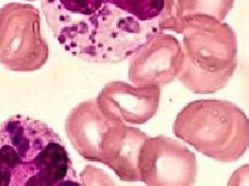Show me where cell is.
Instances as JSON below:
<instances>
[{
    "label": "cell",
    "mask_w": 249,
    "mask_h": 186,
    "mask_svg": "<svg viewBox=\"0 0 249 186\" xmlns=\"http://www.w3.org/2000/svg\"><path fill=\"white\" fill-rule=\"evenodd\" d=\"M0 186H80L61 138L24 115L0 123Z\"/></svg>",
    "instance_id": "1"
},
{
    "label": "cell",
    "mask_w": 249,
    "mask_h": 186,
    "mask_svg": "<svg viewBox=\"0 0 249 186\" xmlns=\"http://www.w3.org/2000/svg\"><path fill=\"white\" fill-rule=\"evenodd\" d=\"M158 31H161L158 20L142 22L106 2L96 14L53 35L73 57L89 63L106 64L129 59Z\"/></svg>",
    "instance_id": "2"
},
{
    "label": "cell",
    "mask_w": 249,
    "mask_h": 186,
    "mask_svg": "<svg viewBox=\"0 0 249 186\" xmlns=\"http://www.w3.org/2000/svg\"><path fill=\"white\" fill-rule=\"evenodd\" d=\"M183 65L178 81L196 94L222 89L238 66L237 35L228 23L207 15L183 19Z\"/></svg>",
    "instance_id": "3"
},
{
    "label": "cell",
    "mask_w": 249,
    "mask_h": 186,
    "mask_svg": "<svg viewBox=\"0 0 249 186\" xmlns=\"http://www.w3.org/2000/svg\"><path fill=\"white\" fill-rule=\"evenodd\" d=\"M174 134L205 156L232 162L249 148V118L228 100L199 99L177 115Z\"/></svg>",
    "instance_id": "4"
},
{
    "label": "cell",
    "mask_w": 249,
    "mask_h": 186,
    "mask_svg": "<svg viewBox=\"0 0 249 186\" xmlns=\"http://www.w3.org/2000/svg\"><path fill=\"white\" fill-rule=\"evenodd\" d=\"M41 13L33 4L9 2L0 9V64L13 72L29 73L48 61Z\"/></svg>",
    "instance_id": "5"
},
{
    "label": "cell",
    "mask_w": 249,
    "mask_h": 186,
    "mask_svg": "<svg viewBox=\"0 0 249 186\" xmlns=\"http://www.w3.org/2000/svg\"><path fill=\"white\" fill-rule=\"evenodd\" d=\"M140 181L146 186H193L196 181V154L173 138H147L138 162Z\"/></svg>",
    "instance_id": "6"
},
{
    "label": "cell",
    "mask_w": 249,
    "mask_h": 186,
    "mask_svg": "<svg viewBox=\"0 0 249 186\" xmlns=\"http://www.w3.org/2000/svg\"><path fill=\"white\" fill-rule=\"evenodd\" d=\"M182 65L180 41L165 31H158L129 58L128 77L135 86L162 88L178 79Z\"/></svg>",
    "instance_id": "7"
},
{
    "label": "cell",
    "mask_w": 249,
    "mask_h": 186,
    "mask_svg": "<svg viewBox=\"0 0 249 186\" xmlns=\"http://www.w3.org/2000/svg\"><path fill=\"white\" fill-rule=\"evenodd\" d=\"M160 97L158 86H135L112 81L100 91L96 102L100 111L112 123L139 125L157 114Z\"/></svg>",
    "instance_id": "8"
},
{
    "label": "cell",
    "mask_w": 249,
    "mask_h": 186,
    "mask_svg": "<svg viewBox=\"0 0 249 186\" xmlns=\"http://www.w3.org/2000/svg\"><path fill=\"white\" fill-rule=\"evenodd\" d=\"M147 138L139 128L113 124L100 145L99 162L110 168L124 182H139V155Z\"/></svg>",
    "instance_id": "9"
},
{
    "label": "cell",
    "mask_w": 249,
    "mask_h": 186,
    "mask_svg": "<svg viewBox=\"0 0 249 186\" xmlns=\"http://www.w3.org/2000/svg\"><path fill=\"white\" fill-rule=\"evenodd\" d=\"M113 124L100 111L96 99L85 100L69 113L65 129L75 150L85 160L99 162V149Z\"/></svg>",
    "instance_id": "10"
},
{
    "label": "cell",
    "mask_w": 249,
    "mask_h": 186,
    "mask_svg": "<svg viewBox=\"0 0 249 186\" xmlns=\"http://www.w3.org/2000/svg\"><path fill=\"white\" fill-rule=\"evenodd\" d=\"M105 0H42L41 7L52 33L96 14Z\"/></svg>",
    "instance_id": "11"
},
{
    "label": "cell",
    "mask_w": 249,
    "mask_h": 186,
    "mask_svg": "<svg viewBox=\"0 0 249 186\" xmlns=\"http://www.w3.org/2000/svg\"><path fill=\"white\" fill-rule=\"evenodd\" d=\"M233 2L235 0H177L173 31L178 34L183 19L193 15H207L223 22L232 10Z\"/></svg>",
    "instance_id": "12"
},
{
    "label": "cell",
    "mask_w": 249,
    "mask_h": 186,
    "mask_svg": "<svg viewBox=\"0 0 249 186\" xmlns=\"http://www.w3.org/2000/svg\"><path fill=\"white\" fill-rule=\"evenodd\" d=\"M142 22L158 20L164 9V0H105Z\"/></svg>",
    "instance_id": "13"
},
{
    "label": "cell",
    "mask_w": 249,
    "mask_h": 186,
    "mask_svg": "<svg viewBox=\"0 0 249 186\" xmlns=\"http://www.w3.org/2000/svg\"><path fill=\"white\" fill-rule=\"evenodd\" d=\"M80 186H118L105 170L95 166H85L80 174Z\"/></svg>",
    "instance_id": "14"
},
{
    "label": "cell",
    "mask_w": 249,
    "mask_h": 186,
    "mask_svg": "<svg viewBox=\"0 0 249 186\" xmlns=\"http://www.w3.org/2000/svg\"><path fill=\"white\" fill-rule=\"evenodd\" d=\"M228 186H249V164L241 166L231 174Z\"/></svg>",
    "instance_id": "15"
},
{
    "label": "cell",
    "mask_w": 249,
    "mask_h": 186,
    "mask_svg": "<svg viewBox=\"0 0 249 186\" xmlns=\"http://www.w3.org/2000/svg\"><path fill=\"white\" fill-rule=\"evenodd\" d=\"M28 1H35V0H28Z\"/></svg>",
    "instance_id": "16"
}]
</instances>
